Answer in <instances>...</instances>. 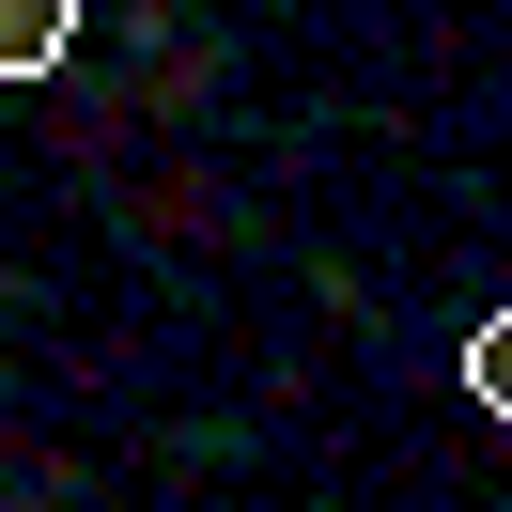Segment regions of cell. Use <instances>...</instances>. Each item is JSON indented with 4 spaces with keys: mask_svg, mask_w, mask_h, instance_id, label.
<instances>
[{
    "mask_svg": "<svg viewBox=\"0 0 512 512\" xmlns=\"http://www.w3.org/2000/svg\"><path fill=\"white\" fill-rule=\"evenodd\" d=\"M78 47V0H0V78H47Z\"/></svg>",
    "mask_w": 512,
    "mask_h": 512,
    "instance_id": "1",
    "label": "cell"
},
{
    "mask_svg": "<svg viewBox=\"0 0 512 512\" xmlns=\"http://www.w3.org/2000/svg\"><path fill=\"white\" fill-rule=\"evenodd\" d=\"M466 388H481V404L512 419V311H481V342H466Z\"/></svg>",
    "mask_w": 512,
    "mask_h": 512,
    "instance_id": "2",
    "label": "cell"
}]
</instances>
